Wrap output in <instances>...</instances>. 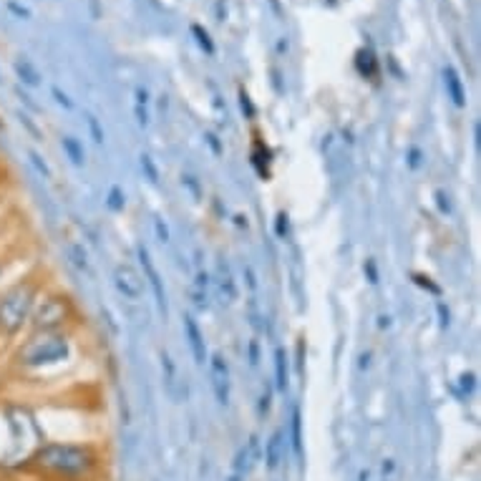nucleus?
Segmentation results:
<instances>
[{
	"label": "nucleus",
	"mask_w": 481,
	"mask_h": 481,
	"mask_svg": "<svg viewBox=\"0 0 481 481\" xmlns=\"http://www.w3.org/2000/svg\"><path fill=\"white\" fill-rule=\"evenodd\" d=\"M36 305V290L31 285H15L0 300V333L15 335L28 323Z\"/></svg>",
	"instance_id": "obj_1"
},
{
	"label": "nucleus",
	"mask_w": 481,
	"mask_h": 481,
	"mask_svg": "<svg viewBox=\"0 0 481 481\" xmlns=\"http://www.w3.org/2000/svg\"><path fill=\"white\" fill-rule=\"evenodd\" d=\"M68 355V340L66 335L43 330V333L33 335L28 343L18 351V360L23 365H48L58 363Z\"/></svg>",
	"instance_id": "obj_2"
},
{
	"label": "nucleus",
	"mask_w": 481,
	"mask_h": 481,
	"mask_svg": "<svg viewBox=\"0 0 481 481\" xmlns=\"http://www.w3.org/2000/svg\"><path fill=\"white\" fill-rule=\"evenodd\" d=\"M38 463L43 469L58 471V474H81L91 466V454L79 446L50 444L38 451Z\"/></svg>",
	"instance_id": "obj_3"
},
{
	"label": "nucleus",
	"mask_w": 481,
	"mask_h": 481,
	"mask_svg": "<svg viewBox=\"0 0 481 481\" xmlns=\"http://www.w3.org/2000/svg\"><path fill=\"white\" fill-rule=\"evenodd\" d=\"M114 285H116V290L131 302L144 297V280L131 265H118L116 270H114Z\"/></svg>",
	"instance_id": "obj_4"
},
{
	"label": "nucleus",
	"mask_w": 481,
	"mask_h": 481,
	"mask_svg": "<svg viewBox=\"0 0 481 481\" xmlns=\"http://www.w3.org/2000/svg\"><path fill=\"white\" fill-rule=\"evenodd\" d=\"M207 363H210V378H212V388H215L217 401L222 403V406H227L229 403V365H227V360H224L219 353H215Z\"/></svg>",
	"instance_id": "obj_5"
},
{
	"label": "nucleus",
	"mask_w": 481,
	"mask_h": 481,
	"mask_svg": "<svg viewBox=\"0 0 481 481\" xmlns=\"http://www.w3.org/2000/svg\"><path fill=\"white\" fill-rule=\"evenodd\" d=\"M139 259H142L144 275H147L149 285H151V290H154L156 305H159L161 315L167 318V290H164V283H161V275H159V270H156V267H154V262H151V255H149L147 247H139Z\"/></svg>",
	"instance_id": "obj_6"
},
{
	"label": "nucleus",
	"mask_w": 481,
	"mask_h": 481,
	"mask_svg": "<svg viewBox=\"0 0 481 481\" xmlns=\"http://www.w3.org/2000/svg\"><path fill=\"white\" fill-rule=\"evenodd\" d=\"M184 335H187V340H189L191 355L197 360V365H204L207 363V346H204V335L191 315H184Z\"/></svg>",
	"instance_id": "obj_7"
},
{
	"label": "nucleus",
	"mask_w": 481,
	"mask_h": 481,
	"mask_svg": "<svg viewBox=\"0 0 481 481\" xmlns=\"http://www.w3.org/2000/svg\"><path fill=\"white\" fill-rule=\"evenodd\" d=\"M63 315H66V308H63L61 300H46L43 308L38 310L36 315V327L38 330H50L53 325H58V323L63 320Z\"/></svg>",
	"instance_id": "obj_8"
},
{
	"label": "nucleus",
	"mask_w": 481,
	"mask_h": 481,
	"mask_svg": "<svg viewBox=\"0 0 481 481\" xmlns=\"http://www.w3.org/2000/svg\"><path fill=\"white\" fill-rule=\"evenodd\" d=\"M444 86H446V93H449V99L454 101V106L463 109L466 106V91H463L461 76H459V71L451 63L444 66Z\"/></svg>",
	"instance_id": "obj_9"
},
{
	"label": "nucleus",
	"mask_w": 481,
	"mask_h": 481,
	"mask_svg": "<svg viewBox=\"0 0 481 481\" xmlns=\"http://www.w3.org/2000/svg\"><path fill=\"white\" fill-rule=\"evenodd\" d=\"M265 461L267 469L275 471L283 461V431H275L265 444Z\"/></svg>",
	"instance_id": "obj_10"
},
{
	"label": "nucleus",
	"mask_w": 481,
	"mask_h": 481,
	"mask_svg": "<svg viewBox=\"0 0 481 481\" xmlns=\"http://www.w3.org/2000/svg\"><path fill=\"white\" fill-rule=\"evenodd\" d=\"M275 386L283 393L290 386V370H287V353H285V348L275 351Z\"/></svg>",
	"instance_id": "obj_11"
},
{
	"label": "nucleus",
	"mask_w": 481,
	"mask_h": 481,
	"mask_svg": "<svg viewBox=\"0 0 481 481\" xmlns=\"http://www.w3.org/2000/svg\"><path fill=\"white\" fill-rule=\"evenodd\" d=\"M219 292H222V297H224L227 305L237 300V285H235V280H232L229 267L224 265L222 259H219Z\"/></svg>",
	"instance_id": "obj_12"
},
{
	"label": "nucleus",
	"mask_w": 481,
	"mask_h": 481,
	"mask_svg": "<svg viewBox=\"0 0 481 481\" xmlns=\"http://www.w3.org/2000/svg\"><path fill=\"white\" fill-rule=\"evenodd\" d=\"M161 373H164V381H167L169 393L177 395V365H174V360H172L169 353H161Z\"/></svg>",
	"instance_id": "obj_13"
},
{
	"label": "nucleus",
	"mask_w": 481,
	"mask_h": 481,
	"mask_svg": "<svg viewBox=\"0 0 481 481\" xmlns=\"http://www.w3.org/2000/svg\"><path fill=\"white\" fill-rule=\"evenodd\" d=\"M292 451L295 456L302 459V419H300V406L292 408Z\"/></svg>",
	"instance_id": "obj_14"
},
{
	"label": "nucleus",
	"mask_w": 481,
	"mask_h": 481,
	"mask_svg": "<svg viewBox=\"0 0 481 481\" xmlns=\"http://www.w3.org/2000/svg\"><path fill=\"white\" fill-rule=\"evenodd\" d=\"M207 272L199 270L197 272V283H194V297H197V305L199 308H207V287H210V283H207Z\"/></svg>",
	"instance_id": "obj_15"
},
{
	"label": "nucleus",
	"mask_w": 481,
	"mask_h": 481,
	"mask_svg": "<svg viewBox=\"0 0 481 481\" xmlns=\"http://www.w3.org/2000/svg\"><path fill=\"white\" fill-rule=\"evenodd\" d=\"M63 149H66L68 151V156H71V161H74V164H83V149L79 147V142H76L74 136H66V139H63Z\"/></svg>",
	"instance_id": "obj_16"
},
{
	"label": "nucleus",
	"mask_w": 481,
	"mask_h": 481,
	"mask_svg": "<svg viewBox=\"0 0 481 481\" xmlns=\"http://www.w3.org/2000/svg\"><path fill=\"white\" fill-rule=\"evenodd\" d=\"M15 71H18L20 76H25V83H31V86H36V83H38V71L31 66V63L25 61V58L15 63Z\"/></svg>",
	"instance_id": "obj_17"
},
{
	"label": "nucleus",
	"mask_w": 481,
	"mask_h": 481,
	"mask_svg": "<svg viewBox=\"0 0 481 481\" xmlns=\"http://www.w3.org/2000/svg\"><path fill=\"white\" fill-rule=\"evenodd\" d=\"M191 33L197 36V41H199V46H202L207 53H215V46H212V41H210V33L207 31H202L199 25H191Z\"/></svg>",
	"instance_id": "obj_18"
},
{
	"label": "nucleus",
	"mask_w": 481,
	"mask_h": 481,
	"mask_svg": "<svg viewBox=\"0 0 481 481\" xmlns=\"http://www.w3.org/2000/svg\"><path fill=\"white\" fill-rule=\"evenodd\" d=\"M109 207H111L114 212H118L123 207V199H121V189L118 187H114L111 194H109Z\"/></svg>",
	"instance_id": "obj_19"
},
{
	"label": "nucleus",
	"mask_w": 481,
	"mask_h": 481,
	"mask_svg": "<svg viewBox=\"0 0 481 481\" xmlns=\"http://www.w3.org/2000/svg\"><path fill=\"white\" fill-rule=\"evenodd\" d=\"M142 167L147 169L149 179H151V182L156 184V182H159V179H156V167H154V161H151V156H149V154H144V156H142Z\"/></svg>",
	"instance_id": "obj_20"
},
{
	"label": "nucleus",
	"mask_w": 481,
	"mask_h": 481,
	"mask_svg": "<svg viewBox=\"0 0 481 481\" xmlns=\"http://www.w3.org/2000/svg\"><path fill=\"white\" fill-rule=\"evenodd\" d=\"M88 126H91L93 136H96V144H101V142H104V134H101L99 123H96V118H93V116H88Z\"/></svg>",
	"instance_id": "obj_21"
},
{
	"label": "nucleus",
	"mask_w": 481,
	"mask_h": 481,
	"mask_svg": "<svg viewBox=\"0 0 481 481\" xmlns=\"http://www.w3.org/2000/svg\"><path fill=\"white\" fill-rule=\"evenodd\" d=\"M154 227H156V232H159V240H161V242H167V240H169V232H167V227L161 224L159 217H156V219H154Z\"/></svg>",
	"instance_id": "obj_22"
},
{
	"label": "nucleus",
	"mask_w": 481,
	"mask_h": 481,
	"mask_svg": "<svg viewBox=\"0 0 481 481\" xmlns=\"http://www.w3.org/2000/svg\"><path fill=\"white\" fill-rule=\"evenodd\" d=\"M53 96H56V99H58V104H63V106H66V109H71V101H68L66 93H61V91H58V88H53Z\"/></svg>",
	"instance_id": "obj_23"
},
{
	"label": "nucleus",
	"mask_w": 481,
	"mask_h": 481,
	"mask_svg": "<svg viewBox=\"0 0 481 481\" xmlns=\"http://www.w3.org/2000/svg\"><path fill=\"white\" fill-rule=\"evenodd\" d=\"M267 408H270V391H265V393H262V401H259V411H262V414H265Z\"/></svg>",
	"instance_id": "obj_24"
}]
</instances>
